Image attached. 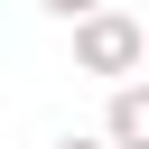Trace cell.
Here are the masks:
<instances>
[{
    "label": "cell",
    "mask_w": 149,
    "mask_h": 149,
    "mask_svg": "<svg viewBox=\"0 0 149 149\" xmlns=\"http://www.w3.org/2000/svg\"><path fill=\"white\" fill-rule=\"evenodd\" d=\"M37 9H47V19H65V28H84V19H93V9H112V0H37Z\"/></svg>",
    "instance_id": "3957f363"
},
{
    "label": "cell",
    "mask_w": 149,
    "mask_h": 149,
    "mask_svg": "<svg viewBox=\"0 0 149 149\" xmlns=\"http://www.w3.org/2000/svg\"><path fill=\"white\" fill-rule=\"evenodd\" d=\"M140 65H149V19H130V9H93V19L74 28V74L140 84Z\"/></svg>",
    "instance_id": "6da1fadb"
},
{
    "label": "cell",
    "mask_w": 149,
    "mask_h": 149,
    "mask_svg": "<svg viewBox=\"0 0 149 149\" xmlns=\"http://www.w3.org/2000/svg\"><path fill=\"white\" fill-rule=\"evenodd\" d=\"M102 140H112V149H149V84H112Z\"/></svg>",
    "instance_id": "7a4b0ae2"
},
{
    "label": "cell",
    "mask_w": 149,
    "mask_h": 149,
    "mask_svg": "<svg viewBox=\"0 0 149 149\" xmlns=\"http://www.w3.org/2000/svg\"><path fill=\"white\" fill-rule=\"evenodd\" d=\"M56 149H112V140H102V130H65Z\"/></svg>",
    "instance_id": "277c9868"
}]
</instances>
